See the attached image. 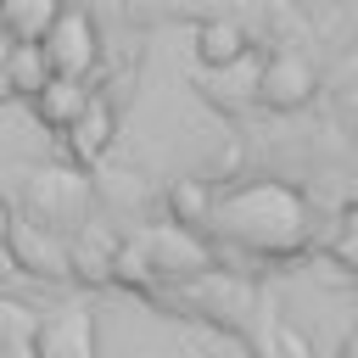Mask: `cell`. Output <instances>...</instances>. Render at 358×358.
<instances>
[{
    "mask_svg": "<svg viewBox=\"0 0 358 358\" xmlns=\"http://www.w3.org/2000/svg\"><path fill=\"white\" fill-rule=\"evenodd\" d=\"M207 229L235 241V246H246V252L291 257V252L308 246V201L280 179H246V185L213 196Z\"/></svg>",
    "mask_w": 358,
    "mask_h": 358,
    "instance_id": "6da1fadb",
    "label": "cell"
},
{
    "mask_svg": "<svg viewBox=\"0 0 358 358\" xmlns=\"http://www.w3.org/2000/svg\"><path fill=\"white\" fill-rule=\"evenodd\" d=\"M39 50H45V62H50L56 78H78V84H84V73L101 62V34H95L90 11L62 6L56 22H50V34L39 39Z\"/></svg>",
    "mask_w": 358,
    "mask_h": 358,
    "instance_id": "7a4b0ae2",
    "label": "cell"
},
{
    "mask_svg": "<svg viewBox=\"0 0 358 358\" xmlns=\"http://www.w3.org/2000/svg\"><path fill=\"white\" fill-rule=\"evenodd\" d=\"M134 246H140V263H145L151 280H201V274L213 268V252H207L190 229H173V224L145 229Z\"/></svg>",
    "mask_w": 358,
    "mask_h": 358,
    "instance_id": "3957f363",
    "label": "cell"
},
{
    "mask_svg": "<svg viewBox=\"0 0 358 358\" xmlns=\"http://www.w3.org/2000/svg\"><path fill=\"white\" fill-rule=\"evenodd\" d=\"M313 84L319 78H313V62L302 50H274L252 78V101L268 106V112H296V106L313 101Z\"/></svg>",
    "mask_w": 358,
    "mask_h": 358,
    "instance_id": "277c9868",
    "label": "cell"
},
{
    "mask_svg": "<svg viewBox=\"0 0 358 358\" xmlns=\"http://www.w3.org/2000/svg\"><path fill=\"white\" fill-rule=\"evenodd\" d=\"M28 358H95V313H90V302H62L56 313L34 319Z\"/></svg>",
    "mask_w": 358,
    "mask_h": 358,
    "instance_id": "5b68a950",
    "label": "cell"
},
{
    "mask_svg": "<svg viewBox=\"0 0 358 358\" xmlns=\"http://www.w3.org/2000/svg\"><path fill=\"white\" fill-rule=\"evenodd\" d=\"M28 201H34V224H45L50 235H62V229L84 224L90 190H84V179H73L67 168H45V173H34Z\"/></svg>",
    "mask_w": 358,
    "mask_h": 358,
    "instance_id": "8992f818",
    "label": "cell"
},
{
    "mask_svg": "<svg viewBox=\"0 0 358 358\" xmlns=\"http://www.w3.org/2000/svg\"><path fill=\"white\" fill-rule=\"evenodd\" d=\"M6 252H11V263H17L22 274H34V280H67V274H73V268H67V241L50 235V229L34 224V218H11V224H6Z\"/></svg>",
    "mask_w": 358,
    "mask_h": 358,
    "instance_id": "52a82bcc",
    "label": "cell"
},
{
    "mask_svg": "<svg viewBox=\"0 0 358 358\" xmlns=\"http://www.w3.org/2000/svg\"><path fill=\"white\" fill-rule=\"evenodd\" d=\"M62 134H67L73 162H101V157H106V145H112V106L90 95V106H84Z\"/></svg>",
    "mask_w": 358,
    "mask_h": 358,
    "instance_id": "ba28073f",
    "label": "cell"
},
{
    "mask_svg": "<svg viewBox=\"0 0 358 358\" xmlns=\"http://www.w3.org/2000/svg\"><path fill=\"white\" fill-rule=\"evenodd\" d=\"M246 28L235 22V17H207L201 28H196V56L207 62V67H241L246 62Z\"/></svg>",
    "mask_w": 358,
    "mask_h": 358,
    "instance_id": "9c48e42d",
    "label": "cell"
},
{
    "mask_svg": "<svg viewBox=\"0 0 358 358\" xmlns=\"http://www.w3.org/2000/svg\"><path fill=\"white\" fill-rule=\"evenodd\" d=\"M56 11H62L56 0H11V6H0V39L6 45H39L50 34Z\"/></svg>",
    "mask_w": 358,
    "mask_h": 358,
    "instance_id": "30bf717a",
    "label": "cell"
},
{
    "mask_svg": "<svg viewBox=\"0 0 358 358\" xmlns=\"http://www.w3.org/2000/svg\"><path fill=\"white\" fill-rule=\"evenodd\" d=\"M84 106H90V84H78V78H50V84L34 95V117H39L45 129H67Z\"/></svg>",
    "mask_w": 358,
    "mask_h": 358,
    "instance_id": "8fae6325",
    "label": "cell"
},
{
    "mask_svg": "<svg viewBox=\"0 0 358 358\" xmlns=\"http://www.w3.org/2000/svg\"><path fill=\"white\" fill-rule=\"evenodd\" d=\"M0 73H6V90L11 95H39L56 73H50V62H45V50L39 45H6V62H0Z\"/></svg>",
    "mask_w": 358,
    "mask_h": 358,
    "instance_id": "7c38bea8",
    "label": "cell"
},
{
    "mask_svg": "<svg viewBox=\"0 0 358 358\" xmlns=\"http://www.w3.org/2000/svg\"><path fill=\"white\" fill-rule=\"evenodd\" d=\"M168 213H173V229H207V213H213V190L201 179H173L168 185Z\"/></svg>",
    "mask_w": 358,
    "mask_h": 358,
    "instance_id": "4fadbf2b",
    "label": "cell"
},
{
    "mask_svg": "<svg viewBox=\"0 0 358 358\" xmlns=\"http://www.w3.org/2000/svg\"><path fill=\"white\" fill-rule=\"evenodd\" d=\"M330 257H336L341 268H352V274H358V224H347V229L330 241Z\"/></svg>",
    "mask_w": 358,
    "mask_h": 358,
    "instance_id": "5bb4252c",
    "label": "cell"
},
{
    "mask_svg": "<svg viewBox=\"0 0 358 358\" xmlns=\"http://www.w3.org/2000/svg\"><path fill=\"white\" fill-rule=\"evenodd\" d=\"M341 358H358V330H352V336L341 341Z\"/></svg>",
    "mask_w": 358,
    "mask_h": 358,
    "instance_id": "9a60e30c",
    "label": "cell"
}]
</instances>
